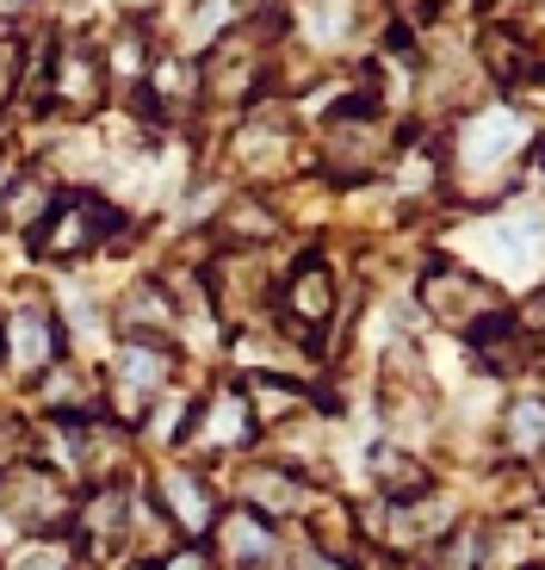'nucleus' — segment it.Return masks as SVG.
Listing matches in <instances>:
<instances>
[{"label":"nucleus","instance_id":"f257e3e1","mask_svg":"<svg viewBox=\"0 0 545 570\" xmlns=\"http://www.w3.org/2000/svg\"><path fill=\"white\" fill-rule=\"evenodd\" d=\"M539 130L515 112V106H472L453 125V156H446V186H459L465 205H503L515 186L521 156L533 149Z\"/></svg>","mask_w":545,"mask_h":570},{"label":"nucleus","instance_id":"f03ea898","mask_svg":"<svg viewBox=\"0 0 545 570\" xmlns=\"http://www.w3.org/2000/svg\"><path fill=\"white\" fill-rule=\"evenodd\" d=\"M397 142H403V130L390 125L385 106H378L373 94L347 87L341 100L316 118L310 156H316V168H323V180H335V186H366V180H378V174L390 168Z\"/></svg>","mask_w":545,"mask_h":570},{"label":"nucleus","instance_id":"7ed1b4c3","mask_svg":"<svg viewBox=\"0 0 545 570\" xmlns=\"http://www.w3.org/2000/svg\"><path fill=\"white\" fill-rule=\"evenodd\" d=\"M335 316H341V273L323 255H298L279 273V292H272V328L304 360H316L323 342L335 335Z\"/></svg>","mask_w":545,"mask_h":570},{"label":"nucleus","instance_id":"20e7f679","mask_svg":"<svg viewBox=\"0 0 545 570\" xmlns=\"http://www.w3.org/2000/svg\"><path fill=\"white\" fill-rule=\"evenodd\" d=\"M416 304L428 311V323L453 328L459 342H465V335H477L484 323H496L503 311H515V304H508V292L489 279V273H477L472 261H446V255L422 261Z\"/></svg>","mask_w":545,"mask_h":570},{"label":"nucleus","instance_id":"39448f33","mask_svg":"<svg viewBox=\"0 0 545 570\" xmlns=\"http://www.w3.org/2000/svg\"><path fill=\"white\" fill-rule=\"evenodd\" d=\"M130 236V217L118 205H106L100 193H57L50 217L31 229V255L43 267H75V261L100 255V248L125 243Z\"/></svg>","mask_w":545,"mask_h":570},{"label":"nucleus","instance_id":"423d86ee","mask_svg":"<svg viewBox=\"0 0 545 570\" xmlns=\"http://www.w3.org/2000/svg\"><path fill=\"white\" fill-rule=\"evenodd\" d=\"M0 514L26 540H57V533H69V521H75L69 471H50L38 459H7L0 465Z\"/></svg>","mask_w":545,"mask_h":570},{"label":"nucleus","instance_id":"0eeeda50","mask_svg":"<svg viewBox=\"0 0 545 570\" xmlns=\"http://www.w3.org/2000/svg\"><path fill=\"white\" fill-rule=\"evenodd\" d=\"M378 415L390 422V441L403 446H416L440 422V391H434L428 360L416 354V342H390L385 360H378Z\"/></svg>","mask_w":545,"mask_h":570},{"label":"nucleus","instance_id":"6e6552de","mask_svg":"<svg viewBox=\"0 0 545 570\" xmlns=\"http://www.w3.org/2000/svg\"><path fill=\"white\" fill-rule=\"evenodd\" d=\"M472 267L489 279H539L545 267V212H489L484 224H472Z\"/></svg>","mask_w":545,"mask_h":570},{"label":"nucleus","instance_id":"1a4fd4ad","mask_svg":"<svg viewBox=\"0 0 545 570\" xmlns=\"http://www.w3.org/2000/svg\"><path fill=\"white\" fill-rule=\"evenodd\" d=\"M205 292H211L217 323L230 328V335L236 328H255L272 311V292H279V279L267 267V248H224L205 267Z\"/></svg>","mask_w":545,"mask_h":570},{"label":"nucleus","instance_id":"9d476101","mask_svg":"<svg viewBox=\"0 0 545 570\" xmlns=\"http://www.w3.org/2000/svg\"><path fill=\"white\" fill-rule=\"evenodd\" d=\"M130 521H137L130 484H87V497H75V521H69L75 558H87V564H125Z\"/></svg>","mask_w":545,"mask_h":570},{"label":"nucleus","instance_id":"9b49d317","mask_svg":"<svg viewBox=\"0 0 545 570\" xmlns=\"http://www.w3.org/2000/svg\"><path fill=\"white\" fill-rule=\"evenodd\" d=\"M62 354H69V328H62V316L50 311L43 298H26L19 311L0 316V360H7L13 379L38 385Z\"/></svg>","mask_w":545,"mask_h":570},{"label":"nucleus","instance_id":"f8f14e48","mask_svg":"<svg viewBox=\"0 0 545 570\" xmlns=\"http://www.w3.org/2000/svg\"><path fill=\"white\" fill-rule=\"evenodd\" d=\"M260 441L255 415H248L242 379H217L205 397H192L187 428H180V446L187 453H242V446Z\"/></svg>","mask_w":545,"mask_h":570},{"label":"nucleus","instance_id":"ddd939ff","mask_svg":"<svg viewBox=\"0 0 545 570\" xmlns=\"http://www.w3.org/2000/svg\"><path fill=\"white\" fill-rule=\"evenodd\" d=\"M205 552L217 558V570H279V552H286V528L255 514L248 502H224L205 533Z\"/></svg>","mask_w":545,"mask_h":570},{"label":"nucleus","instance_id":"4468645a","mask_svg":"<svg viewBox=\"0 0 545 570\" xmlns=\"http://www.w3.org/2000/svg\"><path fill=\"white\" fill-rule=\"evenodd\" d=\"M149 502L168 514V528L180 533V540H199V546H205V533H211L217 509H224L211 471H192V465H156V478H149Z\"/></svg>","mask_w":545,"mask_h":570},{"label":"nucleus","instance_id":"2eb2a0df","mask_svg":"<svg viewBox=\"0 0 545 570\" xmlns=\"http://www.w3.org/2000/svg\"><path fill=\"white\" fill-rule=\"evenodd\" d=\"M106 62H100V43L87 38H62L57 57H50V100L62 106L69 118H93L106 106Z\"/></svg>","mask_w":545,"mask_h":570},{"label":"nucleus","instance_id":"dca6fc26","mask_svg":"<svg viewBox=\"0 0 545 570\" xmlns=\"http://www.w3.org/2000/svg\"><path fill=\"white\" fill-rule=\"evenodd\" d=\"M112 328L118 342H174L180 335V311L161 279H130L112 298Z\"/></svg>","mask_w":545,"mask_h":570},{"label":"nucleus","instance_id":"f3484780","mask_svg":"<svg viewBox=\"0 0 545 570\" xmlns=\"http://www.w3.org/2000/svg\"><path fill=\"white\" fill-rule=\"evenodd\" d=\"M316 484H310V471L298 465H279V459H267V465H248L242 471V490H236V502H248L255 514H267V521H298L304 509H310Z\"/></svg>","mask_w":545,"mask_h":570},{"label":"nucleus","instance_id":"a211bd4d","mask_svg":"<svg viewBox=\"0 0 545 570\" xmlns=\"http://www.w3.org/2000/svg\"><path fill=\"white\" fill-rule=\"evenodd\" d=\"M489 441H496V453H503L508 465L545 459V391H515V397L496 410V422H489Z\"/></svg>","mask_w":545,"mask_h":570},{"label":"nucleus","instance_id":"6ab92c4d","mask_svg":"<svg viewBox=\"0 0 545 570\" xmlns=\"http://www.w3.org/2000/svg\"><path fill=\"white\" fill-rule=\"evenodd\" d=\"M38 397L57 422H93V415L106 410V379L87 372L81 360H57V366L38 379Z\"/></svg>","mask_w":545,"mask_h":570},{"label":"nucleus","instance_id":"aec40b11","mask_svg":"<svg viewBox=\"0 0 545 570\" xmlns=\"http://www.w3.org/2000/svg\"><path fill=\"white\" fill-rule=\"evenodd\" d=\"M242 397L255 415L260 434H279V428L304 422L310 415V379H279V372H242Z\"/></svg>","mask_w":545,"mask_h":570},{"label":"nucleus","instance_id":"412c9836","mask_svg":"<svg viewBox=\"0 0 545 570\" xmlns=\"http://www.w3.org/2000/svg\"><path fill=\"white\" fill-rule=\"evenodd\" d=\"M477 69L489 87L515 94V87H527V75H539V50L515 19H503V26H484V38H477Z\"/></svg>","mask_w":545,"mask_h":570},{"label":"nucleus","instance_id":"4be33fe9","mask_svg":"<svg viewBox=\"0 0 545 570\" xmlns=\"http://www.w3.org/2000/svg\"><path fill=\"white\" fill-rule=\"evenodd\" d=\"M217 243L224 248H267L286 236V212L267 199V193H236L224 212H217Z\"/></svg>","mask_w":545,"mask_h":570},{"label":"nucleus","instance_id":"5701e85b","mask_svg":"<svg viewBox=\"0 0 545 570\" xmlns=\"http://www.w3.org/2000/svg\"><path fill=\"white\" fill-rule=\"evenodd\" d=\"M366 478H373L378 502H403V497H422V490H434L428 459H422L416 446H403V441H378L373 453H366Z\"/></svg>","mask_w":545,"mask_h":570},{"label":"nucleus","instance_id":"b1692460","mask_svg":"<svg viewBox=\"0 0 545 570\" xmlns=\"http://www.w3.org/2000/svg\"><path fill=\"white\" fill-rule=\"evenodd\" d=\"M50 205H57V180L43 168H19L13 186L0 193V229H13V236H31V229L50 217Z\"/></svg>","mask_w":545,"mask_h":570},{"label":"nucleus","instance_id":"393cba45","mask_svg":"<svg viewBox=\"0 0 545 570\" xmlns=\"http://www.w3.org/2000/svg\"><path fill=\"white\" fill-rule=\"evenodd\" d=\"M0 570H75V546H62V540H31L26 552H13Z\"/></svg>","mask_w":545,"mask_h":570},{"label":"nucleus","instance_id":"a878e982","mask_svg":"<svg viewBox=\"0 0 545 570\" xmlns=\"http://www.w3.org/2000/svg\"><path fill=\"white\" fill-rule=\"evenodd\" d=\"M156 570H217V558L205 552L199 540H180L174 552H161V558H156Z\"/></svg>","mask_w":545,"mask_h":570},{"label":"nucleus","instance_id":"bb28decb","mask_svg":"<svg viewBox=\"0 0 545 570\" xmlns=\"http://www.w3.org/2000/svg\"><path fill=\"white\" fill-rule=\"evenodd\" d=\"M291 570H354V558L323 552V546H304V552H298V564H291Z\"/></svg>","mask_w":545,"mask_h":570},{"label":"nucleus","instance_id":"cd10ccee","mask_svg":"<svg viewBox=\"0 0 545 570\" xmlns=\"http://www.w3.org/2000/svg\"><path fill=\"white\" fill-rule=\"evenodd\" d=\"M527 161H533V186H539V193H545V137H533Z\"/></svg>","mask_w":545,"mask_h":570},{"label":"nucleus","instance_id":"c85d7f7f","mask_svg":"<svg viewBox=\"0 0 545 570\" xmlns=\"http://www.w3.org/2000/svg\"><path fill=\"white\" fill-rule=\"evenodd\" d=\"M527 478H533V502H545V459H533Z\"/></svg>","mask_w":545,"mask_h":570},{"label":"nucleus","instance_id":"c756f323","mask_svg":"<svg viewBox=\"0 0 545 570\" xmlns=\"http://www.w3.org/2000/svg\"><path fill=\"white\" fill-rule=\"evenodd\" d=\"M0 7H7V13H26V7H31V0H0Z\"/></svg>","mask_w":545,"mask_h":570},{"label":"nucleus","instance_id":"7c9ffc66","mask_svg":"<svg viewBox=\"0 0 545 570\" xmlns=\"http://www.w3.org/2000/svg\"><path fill=\"white\" fill-rule=\"evenodd\" d=\"M527 570H545V546H539V558H533V564Z\"/></svg>","mask_w":545,"mask_h":570}]
</instances>
